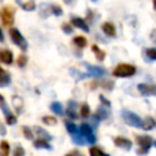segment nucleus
Masks as SVG:
<instances>
[{
	"instance_id": "nucleus-1",
	"label": "nucleus",
	"mask_w": 156,
	"mask_h": 156,
	"mask_svg": "<svg viewBox=\"0 0 156 156\" xmlns=\"http://www.w3.org/2000/svg\"><path fill=\"white\" fill-rule=\"evenodd\" d=\"M135 67L133 65L129 63H121L118 66H116V68L113 69L112 74L115 77H132L135 74Z\"/></svg>"
},
{
	"instance_id": "nucleus-2",
	"label": "nucleus",
	"mask_w": 156,
	"mask_h": 156,
	"mask_svg": "<svg viewBox=\"0 0 156 156\" xmlns=\"http://www.w3.org/2000/svg\"><path fill=\"white\" fill-rule=\"evenodd\" d=\"M122 118H123V121H124L127 124H129V126H132V127L143 128V121H141V118H140L136 113H134V112H132V111L123 110V111H122Z\"/></svg>"
},
{
	"instance_id": "nucleus-3",
	"label": "nucleus",
	"mask_w": 156,
	"mask_h": 156,
	"mask_svg": "<svg viewBox=\"0 0 156 156\" xmlns=\"http://www.w3.org/2000/svg\"><path fill=\"white\" fill-rule=\"evenodd\" d=\"M10 37H11L12 43H13L15 45L20 46L22 50H26V49H27V46H28L27 40H26L24 37L20 33L18 29H16V28H11V29H10Z\"/></svg>"
},
{
	"instance_id": "nucleus-4",
	"label": "nucleus",
	"mask_w": 156,
	"mask_h": 156,
	"mask_svg": "<svg viewBox=\"0 0 156 156\" xmlns=\"http://www.w3.org/2000/svg\"><path fill=\"white\" fill-rule=\"evenodd\" d=\"M136 141L140 146V149L138 150V154H146L152 145V139L149 135H138Z\"/></svg>"
},
{
	"instance_id": "nucleus-5",
	"label": "nucleus",
	"mask_w": 156,
	"mask_h": 156,
	"mask_svg": "<svg viewBox=\"0 0 156 156\" xmlns=\"http://www.w3.org/2000/svg\"><path fill=\"white\" fill-rule=\"evenodd\" d=\"M0 16H1L2 23L5 26H11L13 23V11H12L11 7H9V6L7 7H4L2 11H1V13H0Z\"/></svg>"
},
{
	"instance_id": "nucleus-6",
	"label": "nucleus",
	"mask_w": 156,
	"mask_h": 156,
	"mask_svg": "<svg viewBox=\"0 0 156 156\" xmlns=\"http://www.w3.org/2000/svg\"><path fill=\"white\" fill-rule=\"evenodd\" d=\"M113 143L116 146L123 149V150H130L132 147V141L127 138H123V136H117L113 139Z\"/></svg>"
},
{
	"instance_id": "nucleus-7",
	"label": "nucleus",
	"mask_w": 156,
	"mask_h": 156,
	"mask_svg": "<svg viewBox=\"0 0 156 156\" xmlns=\"http://www.w3.org/2000/svg\"><path fill=\"white\" fill-rule=\"evenodd\" d=\"M84 66L87 67L88 72L94 77H102V76L106 74V71L101 67H96V66H93V65H89V63H84Z\"/></svg>"
},
{
	"instance_id": "nucleus-8",
	"label": "nucleus",
	"mask_w": 156,
	"mask_h": 156,
	"mask_svg": "<svg viewBox=\"0 0 156 156\" xmlns=\"http://www.w3.org/2000/svg\"><path fill=\"white\" fill-rule=\"evenodd\" d=\"M138 90L143 95H156V85H149V84H139Z\"/></svg>"
},
{
	"instance_id": "nucleus-9",
	"label": "nucleus",
	"mask_w": 156,
	"mask_h": 156,
	"mask_svg": "<svg viewBox=\"0 0 156 156\" xmlns=\"http://www.w3.org/2000/svg\"><path fill=\"white\" fill-rule=\"evenodd\" d=\"M71 22H72V24H73L74 27L79 28V29H82V30H84V32H89V26H88V23L85 22V20H83V18H80V17H73Z\"/></svg>"
},
{
	"instance_id": "nucleus-10",
	"label": "nucleus",
	"mask_w": 156,
	"mask_h": 156,
	"mask_svg": "<svg viewBox=\"0 0 156 156\" xmlns=\"http://www.w3.org/2000/svg\"><path fill=\"white\" fill-rule=\"evenodd\" d=\"M101 29H102V32H104L107 37H115V35H116V28H115V26H113L111 22H105V23H102Z\"/></svg>"
},
{
	"instance_id": "nucleus-11",
	"label": "nucleus",
	"mask_w": 156,
	"mask_h": 156,
	"mask_svg": "<svg viewBox=\"0 0 156 156\" xmlns=\"http://www.w3.org/2000/svg\"><path fill=\"white\" fill-rule=\"evenodd\" d=\"M0 61L6 65H11L13 61V55L10 50H2L0 51Z\"/></svg>"
},
{
	"instance_id": "nucleus-12",
	"label": "nucleus",
	"mask_w": 156,
	"mask_h": 156,
	"mask_svg": "<svg viewBox=\"0 0 156 156\" xmlns=\"http://www.w3.org/2000/svg\"><path fill=\"white\" fill-rule=\"evenodd\" d=\"M17 4L26 11L35 10V1L34 0H17Z\"/></svg>"
},
{
	"instance_id": "nucleus-13",
	"label": "nucleus",
	"mask_w": 156,
	"mask_h": 156,
	"mask_svg": "<svg viewBox=\"0 0 156 156\" xmlns=\"http://www.w3.org/2000/svg\"><path fill=\"white\" fill-rule=\"evenodd\" d=\"M76 110H77V104H76V101H69L68 102V108H67V116L68 117H71V118H78L77 117V112H76Z\"/></svg>"
},
{
	"instance_id": "nucleus-14",
	"label": "nucleus",
	"mask_w": 156,
	"mask_h": 156,
	"mask_svg": "<svg viewBox=\"0 0 156 156\" xmlns=\"http://www.w3.org/2000/svg\"><path fill=\"white\" fill-rule=\"evenodd\" d=\"M34 146L37 149H46V150H50L51 149V145L48 143L46 139H43V138H39L34 141Z\"/></svg>"
},
{
	"instance_id": "nucleus-15",
	"label": "nucleus",
	"mask_w": 156,
	"mask_h": 156,
	"mask_svg": "<svg viewBox=\"0 0 156 156\" xmlns=\"http://www.w3.org/2000/svg\"><path fill=\"white\" fill-rule=\"evenodd\" d=\"M156 126V121L152 117H146L145 121H143V129L145 130H150Z\"/></svg>"
},
{
	"instance_id": "nucleus-16",
	"label": "nucleus",
	"mask_w": 156,
	"mask_h": 156,
	"mask_svg": "<svg viewBox=\"0 0 156 156\" xmlns=\"http://www.w3.org/2000/svg\"><path fill=\"white\" fill-rule=\"evenodd\" d=\"M50 110H51L55 115H62V113H63V107H62V105H61L58 101H54V102L50 105Z\"/></svg>"
},
{
	"instance_id": "nucleus-17",
	"label": "nucleus",
	"mask_w": 156,
	"mask_h": 156,
	"mask_svg": "<svg viewBox=\"0 0 156 156\" xmlns=\"http://www.w3.org/2000/svg\"><path fill=\"white\" fill-rule=\"evenodd\" d=\"M10 82H11L10 74L4 72V71H1L0 72V87H6V85L10 84Z\"/></svg>"
},
{
	"instance_id": "nucleus-18",
	"label": "nucleus",
	"mask_w": 156,
	"mask_h": 156,
	"mask_svg": "<svg viewBox=\"0 0 156 156\" xmlns=\"http://www.w3.org/2000/svg\"><path fill=\"white\" fill-rule=\"evenodd\" d=\"M79 132H80L82 135L87 136L89 134H93V128H91V126H89L87 123H82L80 127H79Z\"/></svg>"
},
{
	"instance_id": "nucleus-19",
	"label": "nucleus",
	"mask_w": 156,
	"mask_h": 156,
	"mask_svg": "<svg viewBox=\"0 0 156 156\" xmlns=\"http://www.w3.org/2000/svg\"><path fill=\"white\" fill-rule=\"evenodd\" d=\"M9 152H10V145L6 140H2L0 143V155L6 156V155H9Z\"/></svg>"
},
{
	"instance_id": "nucleus-20",
	"label": "nucleus",
	"mask_w": 156,
	"mask_h": 156,
	"mask_svg": "<svg viewBox=\"0 0 156 156\" xmlns=\"http://www.w3.org/2000/svg\"><path fill=\"white\" fill-rule=\"evenodd\" d=\"M91 50H93V52L95 54V56H96V58L98 60H100V61H102L104 58H105V52L99 48V46H96V45H93L91 46Z\"/></svg>"
},
{
	"instance_id": "nucleus-21",
	"label": "nucleus",
	"mask_w": 156,
	"mask_h": 156,
	"mask_svg": "<svg viewBox=\"0 0 156 156\" xmlns=\"http://www.w3.org/2000/svg\"><path fill=\"white\" fill-rule=\"evenodd\" d=\"M73 43H74L78 48H84V46L87 45V39H85L84 37H82V35H77V37L73 38Z\"/></svg>"
},
{
	"instance_id": "nucleus-22",
	"label": "nucleus",
	"mask_w": 156,
	"mask_h": 156,
	"mask_svg": "<svg viewBox=\"0 0 156 156\" xmlns=\"http://www.w3.org/2000/svg\"><path fill=\"white\" fill-rule=\"evenodd\" d=\"M34 130H35V132L39 134V136H41L43 139H46V140H50V139H51V135H50L46 130L41 129L40 127H35V128H34Z\"/></svg>"
},
{
	"instance_id": "nucleus-23",
	"label": "nucleus",
	"mask_w": 156,
	"mask_h": 156,
	"mask_svg": "<svg viewBox=\"0 0 156 156\" xmlns=\"http://www.w3.org/2000/svg\"><path fill=\"white\" fill-rule=\"evenodd\" d=\"M145 55L147 58H150L151 61H156V49L155 48H149L145 50Z\"/></svg>"
},
{
	"instance_id": "nucleus-24",
	"label": "nucleus",
	"mask_w": 156,
	"mask_h": 156,
	"mask_svg": "<svg viewBox=\"0 0 156 156\" xmlns=\"http://www.w3.org/2000/svg\"><path fill=\"white\" fill-rule=\"evenodd\" d=\"M66 129H67V132L71 133V134L78 133V127H77L74 123H71V122H66Z\"/></svg>"
},
{
	"instance_id": "nucleus-25",
	"label": "nucleus",
	"mask_w": 156,
	"mask_h": 156,
	"mask_svg": "<svg viewBox=\"0 0 156 156\" xmlns=\"http://www.w3.org/2000/svg\"><path fill=\"white\" fill-rule=\"evenodd\" d=\"M89 112H90L89 105H88V104H83V105L80 106V111H79L80 116H82V117H88V116H89Z\"/></svg>"
},
{
	"instance_id": "nucleus-26",
	"label": "nucleus",
	"mask_w": 156,
	"mask_h": 156,
	"mask_svg": "<svg viewBox=\"0 0 156 156\" xmlns=\"http://www.w3.org/2000/svg\"><path fill=\"white\" fill-rule=\"evenodd\" d=\"M89 152H90V155L91 156H96V155H106L101 149H99V147H96V146H93V147H90V150H89Z\"/></svg>"
},
{
	"instance_id": "nucleus-27",
	"label": "nucleus",
	"mask_w": 156,
	"mask_h": 156,
	"mask_svg": "<svg viewBox=\"0 0 156 156\" xmlns=\"http://www.w3.org/2000/svg\"><path fill=\"white\" fill-rule=\"evenodd\" d=\"M43 122L45 123V124H49V126H51V124H56V118L55 117H51V116H44L43 117Z\"/></svg>"
},
{
	"instance_id": "nucleus-28",
	"label": "nucleus",
	"mask_w": 156,
	"mask_h": 156,
	"mask_svg": "<svg viewBox=\"0 0 156 156\" xmlns=\"http://www.w3.org/2000/svg\"><path fill=\"white\" fill-rule=\"evenodd\" d=\"M16 122H17L16 116H13L11 112H9V113L6 115V123H7V124H15Z\"/></svg>"
},
{
	"instance_id": "nucleus-29",
	"label": "nucleus",
	"mask_w": 156,
	"mask_h": 156,
	"mask_svg": "<svg viewBox=\"0 0 156 156\" xmlns=\"http://www.w3.org/2000/svg\"><path fill=\"white\" fill-rule=\"evenodd\" d=\"M51 12L55 15V16H61L62 15V9L57 5H52L51 6Z\"/></svg>"
},
{
	"instance_id": "nucleus-30",
	"label": "nucleus",
	"mask_w": 156,
	"mask_h": 156,
	"mask_svg": "<svg viewBox=\"0 0 156 156\" xmlns=\"http://www.w3.org/2000/svg\"><path fill=\"white\" fill-rule=\"evenodd\" d=\"M73 136H72V140H73V143L74 144H77V145H82L84 141H83V139H82V136L79 135V134H72Z\"/></svg>"
},
{
	"instance_id": "nucleus-31",
	"label": "nucleus",
	"mask_w": 156,
	"mask_h": 156,
	"mask_svg": "<svg viewBox=\"0 0 156 156\" xmlns=\"http://www.w3.org/2000/svg\"><path fill=\"white\" fill-rule=\"evenodd\" d=\"M22 132H23V134H24V136H26L27 139H32V138H33V133H32V130H30L28 127H23V128H22Z\"/></svg>"
},
{
	"instance_id": "nucleus-32",
	"label": "nucleus",
	"mask_w": 156,
	"mask_h": 156,
	"mask_svg": "<svg viewBox=\"0 0 156 156\" xmlns=\"http://www.w3.org/2000/svg\"><path fill=\"white\" fill-rule=\"evenodd\" d=\"M17 63H18L20 67H24L26 63H27V57L23 56V55H21V56L18 57V60H17Z\"/></svg>"
},
{
	"instance_id": "nucleus-33",
	"label": "nucleus",
	"mask_w": 156,
	"mask_h": 156,
	"mask_svg": "<svg viewBox=\"0 0 156 156\" xmlns=\"http://www.w3.org/2000/svg\"><path fill=\"white\" fill-rule=\"evenodd\" d=\"M62 30H63L66 34H71V33L73 32L72 27H71L68 23H63V24H62Z\"/></svg>"
},
{
	"instance_id": "nucleus-34",
	"label": "nucleus",
	"mask_w": 156,
	"mask_h": 156,
	"mask_svg": "<svg viewBox=\"0 0 156 156\" xmlns=\"http://www.w3.org/2000/svg\"><path fill=\"white\" fill-rule=\"evenodd\" d=\"M13 105L17 106V110L20 111L21 107H22V100H21L18 96H15V98H13Z\"/></svg>"
},
{
	"instance_id": "nucleus-35",
	"label": "nucleus",
	"mask_w": 156,
	"mask_h": 156,
	"mask_svg": "<svg viewBox=\"0 0 156 156\" xmlns=\"http://www.w3.org/2000/svg\"><path fill=\"white\" fill-rule=\"evenodd\" d=\"M85 138H87V141H88L89 144H94V143L96 141V136H95L94 134H89V135H87Z\"/></svg>"
},
{
	"instance_id": "nucleus-36",
	"label": "nucleus",
	"mask_w": 156,
	"mask_h": 156,
	"mask_svg": "<svg viewBox=\"0 0 156 156\" xmlns=\"http://www.w3.org/2000/svg\"><path fill=\"white\" fill-rule=\"evenodd\" d=\"M13 155L15 156H22V155H24V150L21 146H17L16 150H15V152H13Z\"/></svg>"
},
{
	"instance_id": "nucleus-37",
	"label": "nucleus",
	"mask_w": 156,
	"mask_h": 156,
	"mask_svg": "<svg viewBox=\"0 0 156 156\" xmlns=\"http://www.w3.org/2000/svg\"><path fill=\"white\" fill-rule=\"evenodd\" d=\"M100 101H101L106 107H110V106H111L110 101H108V100H106V99H105V96H102V95H100Z\"/></svg>"
},
{
	"instance_id": "nucleus-38",
	"label": "nucleus",
	"mask_w": 156,
	"mask_h": 156,
	"mask_svg": "<svg viewBox=\"0 0 156 156\" xmlns=\"http://www.w3.org/2000/svg\"><path fill=\"white\" fill-rule=\"evenodd\" d=\"M150 39H151L154 43H156V29H154V30L151 32V34H150Z\"/></svg>"
},
{
	"instance_id": "nucleus-39",
	"label": "nucleus",
	"mask_w": 156,
	"mask_h": 156,
	"mask_svg": "<svg viewBox=\"0 0 156 156\" xmlns=\"http://www.w3.org/2000/svg\"><path fill=\"white\" fill-rule=\"evenodd\" d=\"M2 41H4V33H2V30L0 28V43H2Z\"/></svg>"
},
{
	"instance_id": "nucleus-40",
	"label": "nucleus",
	"mask_w": 156,
	"mask_h": 156,
	"mask_svg": "<svg viewBox=\"0 0 156 156\" xmlns=\"http://www.w3.org/2000/svg\"><path fill=\"white\" fill-rule=\"evenodd\" d=\"M152 1H154V9L156 10V0H152Z\"/></svg>"
},
{
	"instance_id": "nucleus-41",
	"label": "nucleus",
	"mask_w": 156,
	"mask_h": 156,
	"mask_svg": "<svg viewBox=\"0 0 156 156\" xmlns=\"http://www.w3.org/2000/svg\"><path fill=\"white\" fill-rule=\"evenodd\" d=\"M1 71H2V68H1V67H0V72H1Z\"/></svg>"
},
{
	"instance_id": "nucleus-42",
	"label": "nucleus",
	"mask_w": 156,
	"mask_h": 156,
	"mask_svg": "<svg viewBox=\"0 0 156 156\" xmlns=\"http://www.w3.org/2000/svg\"><path fill=\"white\" fill-rule=\"evenodd\" d=\"M155 146H156V141H155Z\"/></svg>"
},
{
	"instance_id": "nucleus-43",
	"label": "nucleus",
	"mask_w": 156,
	"mask_h": 156,
	"mask_svg": "<svg viewBox=\"0 0 156 156\" xmlns=\"http://www.w3.org/2000/svg\"><path fill=\"white\" fill-rule=\"evenodd\" d=\"M93 1H96V0H93Z\"/></svg>"
}]
</instances>
